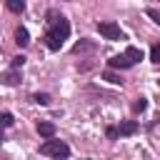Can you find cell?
Returning <instances> with one entry per match:
<instances>
[{"label":"cell","mask_w":160,"mask_h":160,"mask_svg":"<svg viewBox=\"0 0 160 160\" xmlns=\"http://www.w3.org/2000/svg\"><path fill=\"white\" fill-rule=\"evenodd\" d=\"M48 18H52V20H48L50 28H48V32H45V45H48L50 50H60L62 42L68 40V35H70V22H68L62 15L58 18L52 10L48 12Z\"/></svg>","instance_id":"6da1fadb"},{"label":"cell","mask_w":160,"mask_h":160,"mask_svg":"<svg viewBox=\"0 0 160 160\" xmlns=\"http://www.w3.org/2000/svg\"><path fill=\"white\" fill-rule=\"evenodd\" d=\"M40 152L60 160V158H68V155H70V148H68L62 140H52V138H48V140L40 145Z\"/></svg>","instance_id":"7a4b0ae2"},{"label":"cell","mask_w":160,"mask_h":160,"mask_svg":"<svg viewBox=\"0 0 160 160\" xmlns=\"http://www.w3.org/2000/svg\"><path fill=\"white\" fill-rule=\"evenodd\" d=\"M98 32H100L102 38H108V40H122V30H120L115 22H110V20L98 22Z\"/></svg>","instance_id":"3957f363"},{"label":"cell","mask_w":160,"mask_h":160,"mask_svg":"<svg viewBox=\"0 0 160 160\" xmlns=\"http://www.w3.org/2000/svg\"><path fill=\"white\" fill-rule=\"evenodd\" d=\"M108 65H110V68H120V70H128V68H132L135 62H132L128 55H112V58L108 60Z\"/></svg>","instance_id":"277c9868"},{"label":"cell","mask_w":160,"mask_h":160,"mask_svg":"<svg viewBox=\"0 0 160 160\" xmlns=\"http://www.w3.org/2000/svg\"><path fill=\"white\" fill-rule=\"evenodd\" d=\"M0 82H2V85H18V82H20V72H18L15 68H10L8 72H0Z\"/></svg>","instance_id":"5b68a950"},{"label":"cell","mask_w":160,"mask_h":160,"mask_svg":"<svg viewBox=\"0 0 160 160\" xmlns=\"http://www.w3.org/2000/svg\"><path fill=\"white\" fill-rule=\"evenodd\" d=\"M138 132V122L135 120H122L118 125V135H135Z\"/></svg>","instance_id":"8992f818"},{"label":"cell","mask_w":160,"mask_h":160,"mask_svg":"<svg viewBox=\"0 0 160 160\" xmlns=\"http://www.w3.org/2000/svg\"><path fill=\"white\" fill-rule=\"evenodd\" d=\"M38 132L42 138H55V125L52 122H38Z\"/></svg>","instance_id":"52a82bcc"},{"label":"cell","mask_w":160,"mask_h":160,"mask_svg":"<svg viewBox=\"0 0 160 160\" xmlns=\"http://www.w3.org/2000/svg\"><path fill=\"white\" fill-rule=\"evenodd\" d=\"M15 42H18L20 48H25V45L30 42V35H28L25 28H18V30H15Z\"/></svg>","instance_id":"ba28073f"},{"label":"cell","mask_w":160,"mask_h":160,"mask_svg":"<svg viewBox=\"0 0 160 160\" xmlns=\"http://www.w3.org/2000/svg\"><path fill=\"white\" fill-rule=\"evenodd\" d=\"M5 5H8L10 12H22L25 10V0H5Z\"/></svg>","instance_id":"9c48e42d"},{"label":"cell","mask_w":160,"mask_h":160,"mask_svg":"<svg viewBox=\"0 0 160 160\" xmlns=\"http://www.w3.org/2000/svg\"><path fill=\"white\" fill-rule=\"evenodd\" d=\"M125 55L132 60V62H138V60H142V50L140 48H135V45H130L128 50H125Z\"/></svg>","instance_id":"30bf717a"},{"label":"cell","mask_w":160,"mask_h":160,"mask_svg":"<svg viewBox=\"0 0 160 160\" xmlns=\"http://www.w3.org/2000/svg\"><path fill=\"white\" fill-rule=\"evenodd\" d=\"M90 50H95V45H92V42H85V40H80V42L72 48V52H90Z\"/></svg>","instance_id":"8fae6325"},{"label":"cell","mask_w":160,"mask_h":160,"mask_svg":"<svg viewBox=\"0 0 160 160\" xmlns=\"http://www.w3.org/2000/svg\"><path fill=\"white\" fill-rule=\"evenodd\" d=\"M102 78H105L108 82H112V85H120V82H122V80H120V75H115L112 70H105V72H102Z\"/></svg>","instance_id":"7c38bea8"},{"label":"cell","mask_w":160,"mask_h":160,"mask_svg":"<svg viewBox=\"0 0 160 160\" xmlns=\"http://www.w3.org/2000/svg\"><path fill=\"white\" fill-rule=\"evenodd\" d=\"M150 60H152L155 65H160V42H155V45L150 48Z\"/></svg>","instance_id":"4fadbf2b"},{"label":"cell","mask_w":160,"mask_h":160,"mask_svg":"<svg viewBox=\"0 0 160 160\" xmlns=\"http://www.w3.org/2000/svg\"><path fill=\"white\" fill-rule=\"evenodd\" d=\"M32 100H35L38 105H48V102H50V95H48V92H35Z\"/></svg>","instance_id":"5bb4252c"},{"label":"cell","mask_w":160,"mask_h":160,"mask_svg":"<svg viewBox=\"0 0 160 160\" xmlns=\"http://www.w3.org/2000/svg\"><path fill=\"white\" fill-rule=\"evenodd\" d=\"M145 108H148V100H145V98H138V100L132 102V110H135V112H142Z\"/></svg>","instance_id":"9a60e30c"},{"label":"cell","mask_w":160,"mask_h":160,"mask_svg":"<svg viewBox=\"0 0 160 160\" xmlns=\"http://www.w3.org/2000/svg\"><path fill=\"white\" fill-rule=\"evenodd\" d=\"M12 122H15V120H12V115H10V112H2V115H0V125H5V128H10Z\"/></svg>","instance_id":"2e32d148"},{"label":"cell","mask_w":160,"mask_h":160,"mask_svg":"<svg viewBox=\"0 0 160 160\" xmlns=\"http://www.w3.org/2000/svg\"><path fill=\"white\" fill-rule=\"evenodd\" d=\"M25 65V58L22 55H18V58H12V62H10V68H15V70H20Z\"/></svg>","instance_id":"e0dca14e"},{"label":"cell","mask_w":160,"mask_h":160,"mask_svg":"<svg viewBox=\"0 0 160 160\" xmlns=\"http://www.w3.org/2000/svg\"><path fill=\"white\" fill-rule=\"evenodd\" d=\"M145 12H148V18H152V20H155V22L160 25V10H155V8H148Z\"/></svg>","instance_id":"ac0fdd59"},{"label":"cell","mask_w":160,"mask_h":160,"mask_svg":"<svg viewBox=\"0 0 160 160\" xmlns=\"http://www.w3.org/2000/svg\"><path fill=\"white\" fill-rule=\"evenodd\" d=\"M105 132H108V138H110V140H115V138H118V128H108Z\"/></svg>","instance_id":"d6986e66"}]
</instances>
